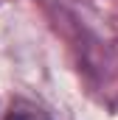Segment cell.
Returning a JSON list of instances; mask_svg holds the SVG:
<instances>
[{
	"mask_svg": "<svg viewBox=\"0 0 118 120\" xmlns=\"http://www.w3.org/2000/svg\"><path fill=\"white\" fill-rule=\"evenodd\" d=\"M8 120H51V117H45L42 112H34V109H25V112H14Z\"/></svg>",
	"mask_w": 118,
	"mask_h": 120,
	"instance_id": "6da1fadb",
	"label": "cell"
}]
</instances>
